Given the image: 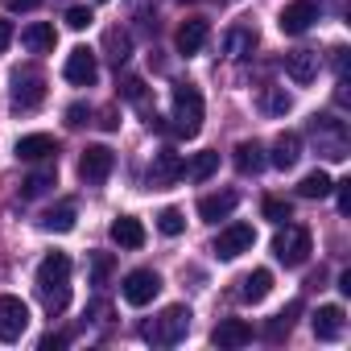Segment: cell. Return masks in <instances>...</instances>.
Listing matches in <instances>:
<instances>
[{
	"label": "cell",
	"instance_id": "6da1fadb",
	"mask_svg": "<svg viewBox=\"0 0 351 351\" xmlns=\"http://www.w3.org/2000/svg\"><path fill=\"white\" fill-rule=\"evenodd\" d=\"M38 298L50 314H62L71 306V256L66 252H50L38 265Z\"/></svg>",
	"mask_w": 351,
	"mask_h": 351
},
{
	"label": "cell",
	"instance_id": "7a4b0ae2",
	"mask_svg": "<svg viewBox=\"0 0 351 351\" xmlns=\"http://www.w3.org/2000/svg\"><path fill=\"white\" fill-rule=\"evenodd\" d=\"M141 335H145V343H153V347H173V343H182V339L191 335V310H186V306H165L153 322L141 326Z\"/></svg>",
	"mask_w": 351,
	"mask_h": 351
},
{
	"label": "cell",
	"instance_id": "3957f363",
	"mask_svg": "<svg viewBox=\"0 0 351 351\" xmlns=\"http://www.w3.org/2000/svg\"><path fill=\"white\" fill-rule=\"evenodd\" d=\"M173 128H178V136H199L203 132V95L191 83L173 87Z\"/></svg>",
	"mask_w": 351,
	"mask_h": 351
},
{
	"label": "cell",
	"instance_id": "277c9868",
	"mask_svg": "<svg viewBox=\"0 0 351 351\" xmlns=\"http://www.w3.org/2000/svg\"><path fill=\"white\" fill-rule=\"evenodd\" d=\"M310 252H314V240H310V232H306V228H298V223H285V228L273 236V256H277L285 269L306 265V261H310Z\"/></svg>",
	"mask_w": 351,
	"mask_h": 351
},
{
	"label": "cell",
	"instance_id": "5b68a950",
	"mask_svg": "<svg viewBox=\"0 0 351 351\" xmlns=\"http://www.w3.org/2000/svg\"><path fill=\"white\" fill-rule=\"evenodd\" d=\"M310 136L318 141V153L330 157V161H343L347 157V124L335 120V116H314L310 120Z\"/></svg>",
	"mask_w": 351,
	"mask_h": 351
},
{
	"label": "cell",
	"instance_id": "8992f818",
	"mask_svg": "<svg viewBox=\"0 0 351 351\" xmlns=\"http://www.w3.org/2000/svg\"><path fill=\"white\" fill-rule=\"evenodd\" d=\"M252 244H256V228H252V223H228V228L215 236L211 252H215L219 261H236V256L252 252Z\"/></svg>",
	"mask_w": 351,
	"mask_h": 351
},
{
	"label": "cell",
	"instance_id": "52a82bcc",
	"mask_svg": "<svg viewBox=\"0 0 351 351\" xmlns=\"http://www.w3.org/2000/svg\"><path fill=\"white\" fill-rule=\"evenodd\" d=\"M29 330V306L13 293H0V343H17Z\"/></svg>",
	"mask_w": 351,
	"mask_h": 351
},
{
	"label": "cell",
	"instance_id": "ba28073f",
	"mask_svg": "<svg viewBox=\"0 0 351 351\" xmlns=\"http://www.w3.org/2000/svg\"><path fill=\"white\" fill-rule=\"evenodd\" d=\"M42 99H46V79H42V71H34V66L17 71V75H13V108H17V112H34Z\"/></svg>",
	"mask_w": 351,
	"mask_h": 351
},
{
	"label": "cell",
	"instance_id": "9c48e42d",
	"mask_svg": "<svg viewBox=\"0 0 351 351\" xmlns=\"http://www.w3.org/2000/svg\"><path fill=\"white\" fill-rule=\"evenodd\" d=\"M112 165H116V153H112L108 145H87L83 157H79V178H83L87 186H99V182H108Z\"/></svg>",
	"mask_w": 351,
	"mask_h": 351
},
{
	"label": "cell",
	"instance_id": "30bf717a",
	"mask_svg": "<svg viewBox=\"0 0 351 351\" xmlns=\"http://www.w3.org/2000/svg\"><path fill=\"white\" fill-rule=\"evenodd\" d=\"M157 293H161V277H157L153 269H132V273L124 277V285H120V298H124L128 306H149Z\"/></svg>",
	"mask_w": 351,
	"mask_h": 351
},
{
	"label": "cell",
	"instance_id": "8fae6325",
	"mask_svg": "<svg viewBox=\"0 0 351 351\" xmlns=\"http://www.w3.org/2000/svg\"><path fill=\"white\" fill-rule=\"evenodd\" d=\"M62 75H66V83H75V87H91V83L99 79V58H95V50H87V46H75V50L66 54V66H62Z\"/></svg>",
	"mask_w": 351,
	"mask_h": 351
},
{
	"label": "cell",
	"instance_id": "7c38bea8",
	"mask_svg": "<svg viewBox=\"0 0 351 351\" xmlns=\"http://www.w3.org/2000/svg\"><path fill=\"white\" fill-rule=\"evenodd\" d=\"M182 165H186V161H182L178 153L161 149V153L153 157V165H149V186H153V191H169L173 182L182 178Z\"/></svg>",
	"mask_w": 351,
	"mask_h": 351
},
{
	"label": "cell",
	"instance_id": "4fadbf2b",
	"mask_svg": "<svg viewBox=\"0 0 351 351\" xmlns=\"http://www.w3.org/2000/svg\"><path fill=\"white\" fill-rule=\"evenodd\" d=\"M314 21H318V9L310 5V0H293V5H285V9H281V17H277L281 34H289V38H302Z\"/></svg>",
	"mask_w": 351,
	"mask_h": 351
},
{
	"label": "cell",
	"instance_id": "5bb4252c",
	"mask_svg": "<svg viewBox=\"0 0 351 351\" xmlns=\"http://www.w3.org/2000/svg\"><path fill=\"white\" fill-rule=\"evenodd\" d=\"M207 38H211V25L203 21V17H191V21H182V29L173 34V46H178V54H199L203 46H207Z\"/></svg>",
	"mask_w": 351,
	"mask_h": 351
},
{
	"label": "cell",
	"instance_id": "9a60e30c",
	"mask_svg": "<svg viewBox=\"0 0 351 351\" xmlns=\"http://www.w3.org/2000/svg\"><path fill=\"white\" fill-rule=\"evenodd\" d=\"M13 153H17V161H46V157L58 153V141L50 132H29L13 145Z\"/></svg>",
	"mask_w": 351,
	"mask_h": 351
},
{
	"label": "cell",
	"instance_id": "2e32d148",
	"mask_svg": "<svg viewBox=\"0 0 351 351\" xmlns=\"http://www.w3.org/2000/svg\"><path fill=\"white\" fill-rule=\"evenodd\" d=\"M310 326H314V335L322 343H335L343 335V326H347V314H343V306H318L314 318H310Z\"/></svg>",
	"mask_w": 351,
	"mask_h": 351
},
{
	"label": "cell",
	"instance_id": "e0dca14e",
	"mask_svg": "<svg viewBox=\"0 0 351 351\" xmlns=\"http://www.w3.org/2000/svg\"><path fill=\"white\" fill-rule=\"evenodd\" d=\"M236 191H219V195H203L199 199V219L203 223H219V219H228L232 211H236Z\"/></svg>",
	"mask_w": 351,
	"mask_h": 351
},
{
	"label": "cell",
	"instance_id": "ac0fdd59",
	"mask_svg": "<svg viewBox=\"0 0 351 351\" xmlns=\"http://www.w3.org/2000/svg\"><path fill=\"white\" fill-rule=\"evenodd\" d=\"M285 75L293 79V83H314L318 79V54L314 50H293V54H285Z\"/></svg>",
	"mask_w": 351,
	"mask_h": 351
},
{
	"label": "cell",
	"instance_id": "d6986e66",
	"mask_svg": "<svg viewBox=\"0 0 351 351\" xmlns=\"http://www.w3.org/2000/svg\"><path fill=\"white\" fill-rule=\"evenodd\" d=\"M211 343H215V347H244V343H252V326H248L244 318H223V322L211 330Z\"/></svg>",
	"mask_w": 351,
	"mask_h": 351
},
{
	"label": "cell",
	"instance_id": "ffe728a7",
	"mask_svg": "<svg viewBox=\"0 0 351 351\" xmlns=\"http://www.w3.org/2000/svg\"><path fill=\"white\" fill-rule=\"evenodd\" d=\"M54 42H58V34H54V25H50V21H34V25H25V29H21V46H25L29 54H50V50H54Z\"/></svg>",
	"mask_w": 351,
	"mask_h": 351
},
{
	"label": "cell",
	"instance_id": "44dd1931",
	"mask_svg": "<svg viewBox=\"0 0 351 351\" xmlns=\"http://www.w3.org/2000/svg\"><path fill=\"white\" fill-rule=\"evenodd\" d=\"M256 29L252 25H236V29H228V38H223V50H228V58H236V62H244V58H252V50H256Z\"/></svg>",
	"mask_w": 351,
	"mask_h": 351
},
{
	"label": "cell",
	"instance_id": "7402d4cb",
	"mask_svg": "<svg viewBox=\"0 0 351 351\" xmlns=\"http://www.w3.org/2000/svg\"><path fill=\"white\" fill-rule=\"evenodd\" d=\"M108 236H112V244H120V248H145V228H141V219H132V215L112 219Z\"/></svg>",
	"mask_w": 351,
	"mask_h": 351
},
{
	"label": "cell",
	"instance_id": "603a6c76",
	"mask_svg": "<svg viewBox=\"0 0 351 351\" xmlns=\"http://www.w3.org/2000/svg\"><path fill=\"white\" fill-rule=\"evenodd\" d=\"M298 157H302V136H298V132H281V136L273 141L269 161H273L277 169H293V165H298Z\"/></svg>",
	"mask_w": 351,
	"mask_h": 351
},
{
	"label": "cell",
	"instance_id": "cb8c5ba5",
	"mask_svg": "<svg viewBox=\"0 0 351 351\" xmlns=\"http://www.w3.org/2000/svg\"><path fill=\"white\" fill-rule=\"evenodd\" d=\"M232 161H236V169H240V173H261V169L269 165V157H265V145H261V141H240V145H236V153H232Z\"/></svg>",
	"mask_w": 351,
	"mask_h": 351
},
{
	"label": "cell",
	"instance_id": "d4e9b609",
	"mask_svg": "<svg viewBox=\"0 0 351 351\" xmlns=\"http://www.w3.org/2000/svg\"><path fill=\"white\" fill-rule=\"evenodd\" d=\"M75 215H79V211H75V203H58V207H50V211L38 219V228H42V232H50V236H66V232L75 228Z\"/></svg>",
	"mask_w": 351,
	"mask_h": 351
},
{
	"label": "cell",
	"instance_id": "484cf974",
	"mask_svg": "<svg viewBox=\"0 0 351 351\" xmlns=\"http://www.w3.org/2000/svg\"><path fill=\"white\" fill-rule=\"evenodd\" d=\"M269 289H273V273H269V269H252L248 277H240V298H244V302H252V306H256V302H265V298H269Z\"/></svg>",
	"mask_w": 351,
	"mask_h": 351
},
{
	"label": "cell",
	"instance_id": "4316f807",
	"mask_svg": "<svg viewBox=\"0 0 351 351\" xmlns=\"http://www.w3.org/2000/svg\"><path fill=\"white\" fill-rule=\"evenodd\" d=\"M215 169H219V153H215V149H203V153H195V157L182 165V173H186L191 182H207Z\"/></svg>",
	"mask_w": 351,
	"mask_h": 351
},
{
	"label": "cell",
	"instance_id": "83f0119b",
	"mask_svg": "<svg viewBox=\"0 0 351 351\" xmlns=\"http://www.w3.org/2000/svg\"><path fill=\"white\" fill-rule=\"evenodd\" d=\"M54 178H58V173H54V165H42V169H34L29 178L21 182V199H25V203H29V199H42V195L54 186Z\"/></svg>",
	"mask_w": 351,
	"mask_h": 351
},
{
	"label": "cell",
	"instance_id": "f1b7e54d",
	"mask_svg": "<svg viewBox=\"0 0 351 351\" xmlns=\"http://www.w3.org/2000/svg\"><path fill=\"white\" fill-rule=\"evenodd\" d=\"M330 186H335V182H330V173H326V169H310L306 178L298 182V195H302V199H326Z\"/></svg>",
	"mask_w": 351,
	"mask_h": 351
},
{
	"label": "cell",
	"instance_id": "f546056e",
	"mask_svg": "<svg viewBox=\"0 0 351 351\" xmlns=\"http://www.w3.org/2000/svg\"><path fill=\"white\" fill-rule=\"evenodd\" d=\"M104 46H108V58H112L116 66H124V62L132 58V38H128L124 29H108V34H104Z\"/></svg>",
	"mask_w": 351,
	"mask_h": 351
},
{
	"label": "cell",
	"instance_id": "4dcf8cb0",
	"mask_svg": "<svg viewBox=\"0 0 351 351\" xmlns=\"http://www.w3.org/2000/svg\"><path fill=\"white\" fill-rule=\"evenodd\" d=\"M289 108H293V95L285 87H265L261 91V112L265 116H285Z\"/></svg>",
	"mask_w": 351,
	"mask_h": 351
},
{
	"label": "cell",
	"instance_id": "1f68e13d",
	"mask_svg": "<svg viewBox=\"0 0 351 351\" xmlns=\"http://www.w3.org/2000/svg\"><path fill=\"white\" fill-rule=\"evenodd\" d=\"M298 314H302V302H289L281 314H273V322L265 326V335H269L273 343H277V339H285V335L293 330V318H298Z\"/></svg>",
	"mask_w": 351,
	"mask_h": 351
},
{
	"label": "cell",
	"instance_id": "d6a6232c",
	"mask_svg": "<svg viewBox=\"0 0 351 351\" xmlns=\"http://www.w3.org/2000/svg\"><path fill=\"white\" fill-rule=\"evenodd\" d=\"M157 232H161V236H182V232H186V219H182V211H178V207H165V211H157Z\"/></svg>",
	"mask_w": 351,
	"mask_h": 351
},
{
	"label": "cell",
	"instance_id": "836d02e7",
	"mask_svg": "<svg viewBox=\"0 0 351 351\" xmlns=\"http://www.w3.org/2000/svg\"><path fill=\"white\" fill-rule=\"evenodd\" d=\"M261 215H265L269 223H289V219H293V207H289L285 199H265V203H261Z\"/></svg>",
	"mask_w": 351,
	"mask_h": 351
},
{
	"label": "cell",
	"instance_id": "e575fe53",
	"mask_svg": "<svg viewBox=\"0 0 351 351\" xmlns=\"http://www.w3.org/2000/svg\"><path fill=\"white\" fill-rule=\"evenodd\" d=\"M116 269V256L112 252H91V285H104Z\"/></svg>",
	"mask_w": 351,
	"mask_h": 351
},
{
	"label": "cell",
	"instance_id": "d590c367",
	"mask_svg": "<svg viewBox=\"0 0 351 351\" xmlns=\"http://www.w3.org/2000/svg\"><path fill=\"white\" fill-rule=\"evenodd\" d=\"M91 21H95V13H91L87 5H75V9H66V25H71V29H79V34H83Z\"/></svg>",
	"mask_w": 351,
	"mask_h": 351
},
{
	"label": "cell",
	"instance_id": "8d00e7d4",
	"mask_svg": "<svg viewBox=\"0 0 351 351\" xmlns=\"http://www.w3.org/2000/svg\"><path fill=\"white\" fill-rule=\"evenodd\" d=\"M87 116H91V112H87V104H71V108H66V124H71V128H83V124H87Z\"/></svg>",
	"mask_w": 351,
	"mask_h": 351
},
{
	"label": "cell",
	"instance_id": "74e56055",
	"mask_svg": "<svg viewBox=\"0 0 351 351\" xmlns=\"http://www.w3.org/2000/svg\"><path fill=\"white\" fill-rule=\"evenodd\" d=\"M330 191L339 195V215H351V182H335Z\"/></svg>",
	"mask_w": 351,
	"mask_h": 351
},
{
	"label": "cell",
	"instance_id": "f35d334b",
	"mask_svg": "<svg viewBox=\"0 0 351 351\" xmlns=\"http://www.w3.org/2000/svg\"><path fill=\"white\" fill-rule=\"evenodd\" d=\"M5 5H9V13H34L42 0H5Z\"/></svg>",
	"mask_w": 351,
	"mask_h": 351
},
{
	"label": "cell",
	"instance_id": "ab89813d",
	"mask_svg": "<svg viewBox=\"0 0 351 351\" xmlns=\"http://www.w3.org/2000/svg\"><path fill=\"white\" fill-rule=\"evenodd\" d=\"M38 347H42V351H58V347H66V335H42Z\"/></svg>",
	"mask_w": 351,
	"mask_h": 351
},
{
	"label": "cell",
	"instance_id": "60d3db41",
	"mask_svg": "<svg viewBox=\"0 0 351 351\" xmlns=\"http://www.w3.org/2000/svg\"><path fill=\"white\" fill-rule=\"evenodd\" d=\"M9 46H13V25H9V21H0V54H5Z\"/></svg>",
	"mask_w": 351,
	"mask_h": 351
},
{
	"label": "cell",
	"instance_id": "b9f144b4",
	"mask_svg": "<svg viewBox=\"0 0 351 351\" xmlns=\"http://www.w3.org/2000/svg\"><path fill=\"white\" fill-rule=\"evenodd\" d=\"M339 293H351V269L339 273Z\"/></svg>",
	"mask_w": 351,
	"mask_h": 351
},
{
	"label": "cell",
	"instance_id": "7bdbcfd3",
	"mask_svg": "<svg viewBox=\"0 0 351 351\" xmlns=\"http://www.w3.org/2000/svg\"><path fill=\"white\" fill-rule=\"evenodd\" d=\"M335 71H339V75L347 71V50H335Z\"/></svg>",
	"mask_w": 351,
	"mask_h": 351
},
{
	"label": "cell",
	"instance_id": "ee69618b",
	"mask_svg": "<svg viewBox=\"0 0 351 351\" xmlns=\"http://www.w3.org/2000/svg\"><path fill=\"white\" fill-rule=\"evenodd\" d=\"M182 5H186V0H182Z\"/></svg>",
	"mask_w": 351,
	"mask_h": 351
}]
</instances>
